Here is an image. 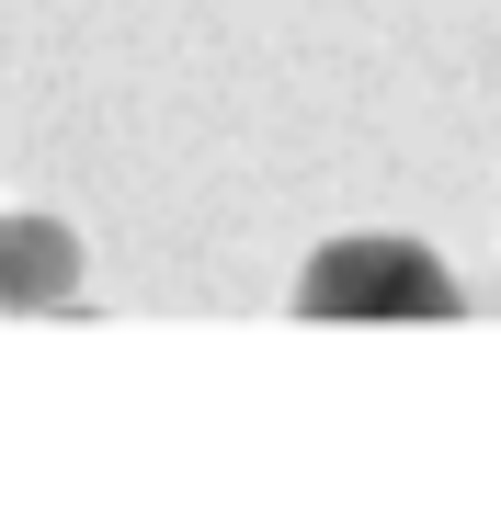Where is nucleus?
I'll list each match as a JSON object with an SVG mask.
<instances>
[{"instance_id": "f257e3e1", "label": "nucleus", "mask_w": 501, "mask_h": 512, "mask_svg": "<svg viewBox=\"0 0 501 512\" xmlns=\"http://www.w3.org/2000/svg\"><path fill=\"white\" fill-rule=\"evenodd\" d=\"M308 319H456V274L422 239H331L297 274Z\"/></svg>"}, {"instance_id": "f03ea898", "label": "nucleus", "mask_w": 501, "mask_h": 512, "mask_svg": "<svg viewBox=\"0 0 501 512\" xmlns=\"http://www.w3.org/2000/svg\"><path fill=\"white\" fill-rule=\"evenodd\" d=\"M0 308L12 319L80 308V239L57 217H0Z\"/></svg>"}]
</instances>
